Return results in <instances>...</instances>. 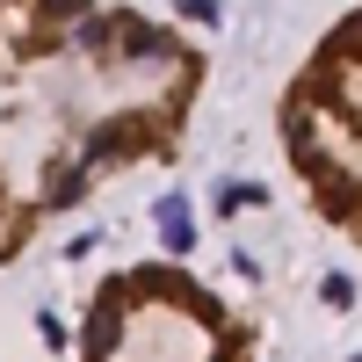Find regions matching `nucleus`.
<instances>
[{
	"instance_id": "obj_1",
	"label": "nucleus",
	"mask_w": 362,
	"mask_h": 362,
	"mask_svg": "<svg viewBox=\"0 0 362 362\" xmlns=\"http://www.w3.org/2000/svg\"><path fill=\"white\" fill-rule=\"evenodd\" d=\"M160 232H167V254L196 247V225H189V203H181V196H160Z\"/></svg>"
},
{
	"instance_id": "obj_2",
	"label": "nucleus",
	"mask_w": 362,
	"mask_h": 362,
	"mask_svg": "<svg viewBox=\"0 0 362 362\" xmlns=\"http://www.w3.org/2000/svg\"><path fill=\"white\" fill-rule=\"evenodd\" d=\"M116 297H124V290H102V305H95V319H87V355H109L116 348Z\"/></svg>"
},
{
	"instance_id": "obj_3",
	"label": "nucleus",
	"mask_w": 362,
	"mask_h": 362,
	"mask_svg": "<svg viewBox=\"0 0 362 362\" xmlns=\"http://www.w3.org/2000/svg\"><path fill=\"white\" fill-rule=\"evenodd\" d=\"M116 37H124V51H138V58H167V51H174V44L160 37V29H145V22H124Z\"/></svg>"
},
{
	"instance_id": "obj_4",
	"label": "nucleus",
	"mask_w": 362,
	"mask_h": 362,
	"mask_svg": "<svg viewBox=\"0 0 362 362\" xmlns=\"http://www.w3.org/2000/svg\"><path fill=\"white\" fill-rule=\"evenodd\" d=\"M319 297H326L334 312H348V305H355V283H348V276H326V283H319Z\"/></svg>"
},
{
	"instance_id": "obj_5",
	"label": "nucleus",
	"mask_w": 362,
	"mask_h": 362,
	"mask_svg": "<svg viewBox=\"0 0 362 362\" xmlns=\"http://www.w3.org/2000/svg\"><path fill=\"white\" fill-rule=\"evenodd\" d=\"M37 326H44V341H51V348H66V319H58V312H37Z\"/></svg>"
},
{
	"instance_id": "obj_6",
	"label": "nucleus",
	"mask_w": 362,
	"mask_h": 362,
	"mask_svg": "<svg viewBox=\"0 0 362 362\" xmlns=\"http://www.w3.org/2000/svg\"><path fill=\"white\" fill-rule=\"evenodd\" d=\"M355 362H362V355H355Z\"/></svg>"
}]
</instances>
